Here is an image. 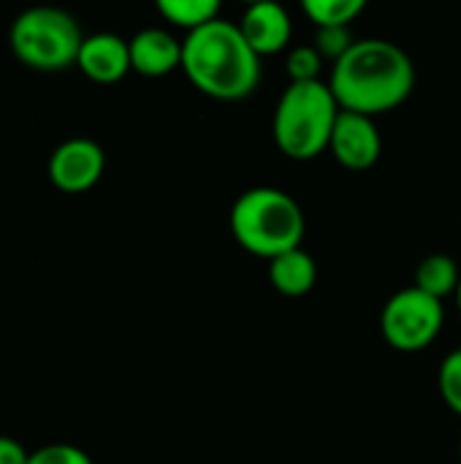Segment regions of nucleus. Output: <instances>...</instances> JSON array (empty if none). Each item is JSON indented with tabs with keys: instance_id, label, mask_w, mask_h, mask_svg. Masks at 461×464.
<instances>
[{
	"instance_id": "obj_18",
	"label": "nucleus",
	"mask_w": 461,
	"mask_h": 464,
	"mask_svg": "<svg viewBox=\"0 0 461 464\" xmlns=\"http://www.w3.org/2000/svg\"><path fill=\"white\" fill-rule=\"evenodd\" d=\"M356 44V38L351 35V27H329V30H318L315 35V49L321 52V57L326 60H342L351 46Z\"/></svg>"
},
{
	"instance_id": "obj_22",
	"label": "nucleus",
	"mask_w": 461,
	"mask_h": 464,
	"mask_svg": "<svg viewBox=\"0 0 461 464\" xmlns=\"http://www.w3.org/2000/svg\"><path fill=\"white\" fill-rule=\"evenodd\" d=\"M459 459H461V449H459Z\"/></svg>"
},
{
	"instance_id": "obj_20",
	"label": "nucleus",
	"mask_w": 461,
	"mask_h": 464,
	"mask_svg": "<svg viewBox=\"0 0 461 464\" xmlns=\"http://www.w3.org/2000/svg\"><path fill=\"white\" fill-rule=\"evenodd\" d=\"M27 462H30V451H27L19 440H14V438H8V435H0V464Z\"/></svg>"
},
{
	"instance_id": "obj_5",
	"label": "nucleus",
	"mask_w": 461,
	"mask_h": 464,
	"mask_svg": "<svg viewBox=\"0 0 461 464\" xmlns=\"http://www.w3.org/2000/svg\"><path fill=\"white\" fill-rule=\"evenodd\" d=\"M84 38L87 35L82 33L76 16L54 5H35L22 11L8 30V46L14 57L22 65L43 73L76 65Z\"/></svg>"
},
{
	"instance_id": "obj_10",
	"label": "nucleus",
	"mask_w": 461,
	"mask_h": 464,
	"mask_svg": "<svg viewBox=\"0 0 461 464\" xmlns=\"http://www.w3.org/2000/svg\"><path fill=\"white\" fill-rule=\"evenodd\" d=\"M79 71L98 84H114L120 79H125L133 68H130V46L125 38L114 35V33H95L87 35L76 60Z\"/></svg>"
},
{
	"instance_id": "obj_9",
	"label": "nucleus",
	"mask_w": 461,
	"mask_h": 464,
	"mask_svg": "<svg viewBox=\"0 0 461 464\" xmlns=\"http://www.w3.org/2000/svg\"><path fill=\"white\" fill-rule=\"evenodd\" d=\"M236 24L258 57L285 52V46L291 44V35H293L291 14L280 3H272V0L247 5V11L242 14V22H236Z\"/></svg>"
},
{
	"instance_id": "obj_17",
	"label": "nucleus",
	"mask_w": 461,
	"mask_h": 464,
	"mask_svg": "<svg viewBox=\"0 0 461 464\" xmlns=\"http://www.w3.org/2000/svg\"><path fill=\"white\" fill-rule=\"evenodd\" d=\"M437 386H440V397L443 402L461 416V348L451 351L437 372Z\"/></svg>"
},
{
	"instance_id": "obj_8",
	"label": "nucleus",
	"mask_w": 461,
	"mask_h": 464,
	"mask_svg": "<svg viewBox=\"0 0 461 464\" xmlns=\"http://www.w3.org/2000/svg\"><path fill=\"white\" fill-rule=\"evenodd\" d=\"M329 152L340 166L348 171H367L380 160L383 139L375 125V117L356 114V111H340Z\"/></svg>"
},
{
	"instance_id": "obj_15",
	"label": "nucleus",
	"mask_w": 461,
	"mask_h": 464,
	"mask_svg": "<svg viewBox=\"0 0 461 464\" xmlns=\"http://www.w3.org/2000/svg\"><path fill=\"white\" fill-rule=\"evenodd\" d=\"M364 0H304L302 11L318 30L329 27H351L364 14Z\"/></svg>"
},
{
	"instance_id": "obj_1",
	"label": "nucleus",
	"mask_w": 461,
	"mask_h": 464,
	"mask_svg": "<svg viewBox=\"0 0 461 464\" xmlns=\"http://www.w3.org/2000/svg\"><path fill=\"white\" fill-rule=\"evenodd\" d=\"M329 87L342 111L378 117L399 109L416 90L410 54L386 38H361L331 65Z\"/></svg>"
},
{
	"instance_id": "obj_7",
	"label": "nucleus",
	"mask_w": 461,
	"mask_h": 464,
	"mask_svg": "<svg viewBox=\"0 0 461 464\" xmlns=\"http://www.w3.org/2000/svg\"><path fill=\"white\" fill-rule=\"evenodd\" d=\"M106 171V152L92 139H68L49 155L46 177L62 193H87Z\"/></svg>"
},
{
	"instance_id": "obj_21",
	"label": "nucleus",
	"mask_w": 461,
	"mask_h": 464,
	"mask_svg": "<svg viewBox=\"0 0 461 464\" xmlns=\"http://www.w3.org/2000/svg\"><path fill=\"white\" fill-rule=\"evenodd\" d=\"M456 302H459V313H461V280H459V288H456Z\"/></svg>"
},
{
	"instance_id": "obj_12",
	"label": "nucleus",
	"mask_w": 461,
	"mask_h": 464,
	"mask_svg": "<svg viewBox=\"0 0 461 464\" xmlns=\"http://www.w3.org/2000/svg\"><path fill=\"white\" fill-rule=\"evenodd\" d=\"M269 283L277 294L288 299L307 296L318 283V264L307 250L296 247L269 261Z\"/></svg>"
},
{
	"instance_id": "obj_19",
	"label": "nucleus",
	"mask_w": 461,
	"mask_h": 464,
	"mask_svg": "<svg viewBox=\"0 0 461 464\" xmlns=\"http://www.w3.org/2000/svg\"><path fill=\"white\" fill-rule=\"evenodd\" d=\"M27 464H92L90 454L71 443H49L30 454Z\"/></svg>"
},
{
	"instance_id": "obj_2",
	"label": "nucleus",
	"mask_w": 461,
	"mask_h": 464,
	"mask_svg": "<svg viewBox=\"0 0 461 464\" xmlns=\"http://www.w3.org/2000/svg\"><path fill=\"white\" fill-rule=\"evenodd\" d=\"M182 71L198 92L215 101H242L261 82V57L239 24L220 16L185 35Z\"/></svg>"
},
{
	"instance_id": "obj_6",
	"label": "nucleus",
	"mask_w": 461,
	"mask_h": 464,
	"mask_svg": "<svg viewBox=\"0 0 461 464\" xmlns=\"http://www.w3.org/2000/svg\"><path fill=\"white\" fill-rule=\"evenodd\" d=\"M446 310L443 302L418 291L416 285L397 291L383 313H380V332L389 348L399 353H418L427 351L443 332Z\"/></svg>"
},
{
	"instance_id": "obj_14",
	"label": "nucleus",
	"mask_w": 461,
	"mask_h": 464,
	"mask_svg": "<svg viewBox=\"0 0 461 464\" xmlns=\"http://www.w3.org/2000/svg\"><path fill=\"white\" fill-rule=\"evenodd\" d=\"M158 14L168 24L193 33V30L220 19V3L217 0H160Z\"/></svg>"
},
{
	"instance_id": "obj_16",
	"label": "nucleus",
	"mask_w": 461,
	"mask_h": 464,
	"mask_svg": "<svg viewBox=\"0 0 461 464\" xmlns=\"http://www.w3.org/2000/svg\"><path fill=\"white\" fill-rule=\"evenodd\" d=\"M321 68H323V57L315 46H296L285 57V71L291 84L321 82Z\"/></svg>"
},
{
	"instance_id": "obj_4",
	"label": "nucleus",
	"mask_w": 461,
	"mask_h": 464,
	"mask_svg": "<svg viewBox=\"0 0 461 464\" xmlns=\"http://www.w3.org/2000/svg\"><path fill=\"white\" fill-rule=\"evenodd\" d=\"M340 103L326 82L288 84L274 106L272 136L291 160H312L329 150Z\"/></svg>"
},
{
	"instance_id": "obj_3",
	"label": "nucleus",
	"mask_w": 461,
	"mask_h": 464,
	"mask_svg": "<svg viewBox=\"0 0 461 464\" xmlns=\"http://www.w3.org/2000/svg\"><path fill=\"white\" fill-rule=\"evenodd\" d=\"M231 234L250 256L274 261L302 247L307 218L291 193L280 188H250L231 207Z\"/></svg>"
},
{
	"instance_id": "obj_11",
	"label": "nucleus",
	"mask_w": 461,
	"mask_h": 464,
	"mask_svg": "<svg viewBox=\"0 0 461 464\" xmlns=\"http://www.w3.org/2000/svg\"><path fill=\"white\" fill-rule=\"evenodd\" d=\"M130 68L141 76L160 79L182 68V41L163 27H144L130 41Z\"/></svg>"
},
{
	"instance_id": "obj_13",
	"label": "nucleus",
	"mask_w": 461,
	"mask_h": 464,
	"mask_svg": "<svg viewBox=\"0 0 461 464\" xmlns=\"http://www.w3.org/2000/svg\"><path fill=\"white\" fill-rule=\"evenodd\" d=\"M459 280H461V272L459 266H456V261L451 258V256H446V253H432V256H427L421 264H418V269H416V288L418 291H424V294H429V296H435V299H446V296H451V294H456V288H459Z\"/></svg>"
}]
</instances>
